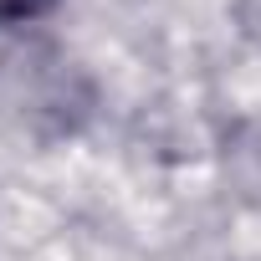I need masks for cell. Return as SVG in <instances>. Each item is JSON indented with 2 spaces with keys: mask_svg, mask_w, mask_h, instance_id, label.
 I'll use <instances>...</instances> for the list:
<instances>
[{
  "mask_svg": "<svg viewBox=\"0 0 261 261\" xmlns=\"http://www.w3.org/2000/svg\"><path fill=\"white\" fill-rule=\"evenodd\" d=\"M57 6V0H0V26H21V21H36Z\"/></svg>",
  "mask_w": 261,
  "mask_h": 261,
  "instance_id": "2",
  "label": "cell"
},
{
  "mask_svg": "<svg viewBox=\"0 0 261 261\" xmlns=\"http://www.w3.org/2000/svg\"><path fill=\"white\" fill-rule=\"evenodd\" d=\"M230 21H236V31L261 51V0H230Z\"/></svg>",
  "mask_w": 261,
  "mask_h": 261,
  "instance_id": "1",
  "label": "cell"
}]
</instances>
